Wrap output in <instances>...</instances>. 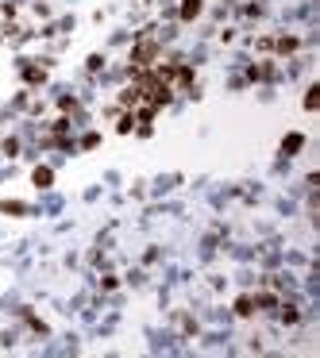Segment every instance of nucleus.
Segmentation results:
<instances>
[{"instance_id":"20e7f679","label":"nucleus","mask_w":320,"mask_h":358,"mask_svg":"<svg viewBox=\"0 0 320 358\" xmlns=\"http://www.w3.org/2000/svg\"><path fill=\"white\" fill-rule=\"evenodd\" d=\"M317 104H320V89H309V93H305V108L317 112Z\"/></svg>"},{"instance_id":"7ed1b4c3","label":"nucleus","mask_w":320,"mask_h":358,"mask_svg":"<svg viewBox=\"0 0 320 358\" xmlns=\"http://www.w3.org/2000/svg\"><path fill=\"white\" fill-rule=\"evenodd\" d=\"M235 312H239V316H251V312H255V301H251V297H239V301H235Z\"/></svg>"},{"instance_id":"6e6552de","label":"nucleus","mask_w":320,"mask_h":358,"mask_svg":"<svg viewBox=\"0 0 320 358\" xmlns=\"http://www.w3.org/2000/svg\"><path fill=\"white\" fill-rule=\"evenodd\" d=\"M282 320H286V324H297V308H290V304H286V308H282Z\"/></svg>"},{"instance_id":"0eeeda50","label":"nucleus","mask_w":320,"mask_h":358,"mask_svg":"<svg viewBox=\"0 0 320 358\" xmlns=\"http://www.w3.org/2000/svg\"><path fill=\"white\" fill-rule=\"evenodd\" d=\"M278 50H282V54H290V50H297V39H293V35H290V39H278Z\"/></svg>"},{"instance_id":"f03ea898","label":"nucleus","mask_w":320,"mask_h":358,"mask_svg":"<svg viewBox=\"0 0 320 358\" xmlns=\"http://www.w3.org/2000/svg\"><path fill=\"white\" fill-rule=\"evenodd\" d=\"M301 143H305L301 135H286V143H282V150H286V154H293V150H301Z\"/></svg>"},{"instance_id":"f257e3e1","label":"nucleus","mask_w":320,"mask_h":358,"mask_svg":"<svg viewBox=\"0 0 320 358\" xmlns=\"http://www.w3.org/2000/svg\"><path fill=\"white\" fill-rule=\"evenodd\" d=\"M197 12H201V0H185L181 4V19H193Z\"/></svg>"},{"instance_id":"39448f33","label":"nucleus","mask_w":320,"mask_h":358,"mask_svg":"<svg viewBox=\"0 0 320 358\" xmlns=\"http://www.w3.org/2000/svg\"><path fill=\"white\" fill-rule=\"evenodd\" d=\"M50 181H54V173L39 166V170H35V185H50Z\"/></svg>"},{"instance_id":"423d86ee","label":"nucleus","mask_w":320,"mask_h":358,"mask_svg":"<svg viewBox=\"0 0 320 358\" xmlns=\"http://www.w3.org/2000/svg\"><path fill=\"white\" fill-rule=\"evenodd\" d=\"M23 77H27V81H43L46 70H39V66H27V70H23Z\"/></svg>"}]
</instances>
